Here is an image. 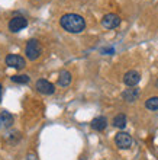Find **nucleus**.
<instances>
[{
    "label": "nucleus",
    "mask_w": 158,
    "mask_h": 160,
    "mask_svg": "<svg viewBox=\"0 0 158 160\" xmlns=\"http://www.w3.org/2000/svg\"><path fill=\"white\" fill-rule=\"evenodd\" d=\"M61 26L67 32H71V34H79L81 31H84L86 28V21L80 15H75V13H67L61 18L60 21Z\"/></svg>",
    "instance_id": "nucleus-1"
},
{
    "label": "nucleus",
    "mask_w": 158,
    "mask_h": 160,
    "mask_svg": "<svg viewBox=\"0 0 158 160\" xmlns=\"http://www.w3.org/2000/svg\"><path fill=\"white\" fill-rule=\"evenodd\" d=\"M10 79L15 83H29V80H31L26 74H16V76H12Z\"/></svg>",
    "instance_id": "nucleus-15"
},
{
    "label": "nucleus",
    "mask_w": 158,
    "mask_h": 160,
    "mask_svg": "<svg viewBox=\"0 0 158 160\" xmlns=\"http://www.w3.org/2000/svg\"><path fill=\"white\" fill-rule=\"evenodd\" d=\"M13 125V115L9 112H2L0 114V128H9Z\"/></svg>",
    "instance_id": "nucleus-9"
},
{
    "label": "nucleus",
    "mask_w": 158,
    "mask_h": 160,
    "mask_svg": "<svg viewBox=\"0 0 158 160\" xmlns=\"http://www.w3.org/2000/svg\"><path fill=\"white\" fill-rule=\"evenodd\" d=\"M113 125L116 128H125L126 127V117L123 114H117L115 118H113Z\"/></svg>",
    "instance_id": "nucleus-13"
},
{
    "label": "nucleus",
    "mask_w": 158,
    "mask_h": 160,
    "mask_svg": "<svg viewBox=\"0 0 158 160\" xmlns=\"http://www.w3.org/2000/svg\"><path fill=\"white\" fill-rule=\"evenodd\" d=\"M0 101H2V84H0Z\"/></svg>",
    "instance_id": "nucleus-16"
},
{
    "label": "nucleus",
    "mask_w": 158,
    "mask_h": 160,
    "mask_svg": "<svg viewBox=\"0 0 158 160\" xmlns=\"http://www.w3.org/2000/svg\"><path fill=\"white\" fill-rule=\"evenodd\" d=\"M70 83H71V73L67 72V70H63V72L60 73L58 84L60 86H63V88H67Z\"/></svg>",
    "instance_id": "nucleus-12"
},
{
    "label": "nucleus",
    "mask_w": 158,
    "mask_h": 160,
    "mask_svg": "<svg viewBox=\"0 0 158 160\" xmlns=\"http://www.w3.org/2000/svg\"><path fill=\"white\" fill-rule=\"evenodd\" d=\"M4 61H6V66L13 67V68H17V70H19V68H23L26 66L25 58L21 57V55H16V54H9Z\"/></svg>",
    "instance_id": "nucleus-5"
},
{
    "label": "nucleus",
    "mask_w": 158,
    "mask_h": 160,
    "mask_svg": "<svg viewBox=\"0 0 158 160\" xmlns=\"http://www.w3.org/2000/svg\"><path fill=\"white\" fill-rule=\"evenodd\" d=\"M146 109L150 111H158V96H152L145 102Z\"/></svg>",
    "instance_id": "nucleus-14"
},
{
    "label": "nucleus",
    "mask_w": 158,
    "mask_h": 160,
    "mask_svg": "<svg viewBox=\"0 0 158 160\" xmlns=\"http://www.w3.org/2000/svg\"><path fill=\"white\" fill-rule=\"evenodd\" d=\"M25 54L31 61L39 58V55L42 54V47H41V44H39V41H36V39H29L28 44H26Z\"/></svg>",
    "instance_id": "nucleus-2"
},
{
    "label": "nucleus",
    "mask_w": 158,
    "mask_h": 160,
    "mask_svg": "<svg viewBox=\"0 0 158 160\" xmlns=\"http://www.w3.org/2000/svg\"><path fill=\"white\" fill-rule=\"evenodd\" d=\"M108 125V119L104 118V117H97L92 121V128L94 131H103Z\"/></svg>",
    "instance_id": "nucleus-11"
},
{
    "label": "nucleus",
    "mask_w": 158,
    "mask_h": 160,
    "mask_svg": "<svg viewBox=\"0 0 158 160\" xmlns=\"http://www.w3.org/2000/svg\"><path fill=\"white\" fill-rule=\"evenodd\" d=\"M102 25L106 29H115V28H117L121 25V18L117 15H115V13H108L102 19Z\"/></svg>",
    "instance_id": "nucleus-3"
},
{
    "label": "nucleus",
    "mask_w": 158,
    "mask_h": 160,
    "mask_svg": "<svg viewBox=\"0 0 158 160\" xmlns=\"http://www.w3.org/2000/svg\"><path fill=\"white\" fill-rule=\"evenodd\" d=\"M155 86H157V88H158V80H157V83H155Z\"/></svg>",
    "instance_id": "nucleus-17"
},
{
    "label": "nucleus",
    "mask_w": 158,
    "mask_h": 160,
    "mask_svg": "<svg viewBox=\"0 0 158 160\" xmlns=\"http://www.w3.org/2000/svg\"><path fill=\"white\" fill-rule=\"evenodd\" d=\"M115 143H116V146L119 148H123V150H126V148H129L131 146H132V137L128 134V132H117L116 135H115Z\"/></svg>",
    "instance_id": "nucleus-4"
},
{
    "label": "nucleus",
    "mask_w": 158,
    "mask_h": 160,
    "mask_svg": "<svg viewBox=\"0 0 158 160\" xmlns=\"http://www.w3.org/2000/svg\"><path fill=\"white\" fill-rule=\"evenodd\" d=\"M26 26H28V21L23 16H16L13 19H10V22H9V29L12 32H19V31L26 28Z\"/></svg>",
    "instance_id": "nucleus-8"
},
{
    "label": "nucleus",
    "mask_w": 158,
    "mask_h": 160,
    "mask_svg": "<svg viewBox=\"0 0 158 160\" xmlns=\"http://www.w3.org/2000/svg\"><path fill=\"white\" fill-rule=\"evenodd\" d=\"M139 80H141V74L136 70H129V72L125 73V76H123V83L126 86H129V88H135L139 83Z\"/></svg>",
    "instance_id": "nucleus-7"
},
{
    "label": "nucleus",
    "mask_w": 158,
    "mask_h": 160,
    "mask_svg": "<svg viewBox=\"0 0 158 160\" xmlns=\"http://www.w3.org/2000/svg\"><path fill=\"white\" fill-rule=\"evenodd\" d=\"M138 96H139V90H138V89H135V88L126 89L125 92L122 93V98H123L126 102H135L138 99Z\"/></svg>",
    "instance_id": "nucleus-10"
},
{
    "label": "nucleus",
    "mask_w": 158,
    "mask_h": 160,
    "mask_svg": "<svg viewBox=\"0 0 158 160\" xmlns=\"http://www.w3.org/2000/svg\"><path fill=\"white\" fill-rule=\"evenodd\" d=\"M36 90L42 95H52L55 92V86L45 79H39L36 82Z\"/></svg>",
    "instance_id": "nucleus-6"
}]
</instances>
